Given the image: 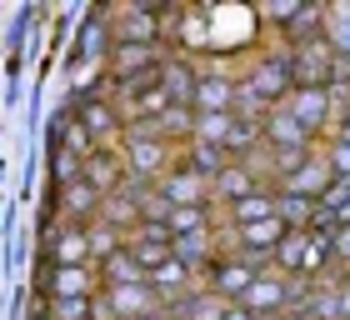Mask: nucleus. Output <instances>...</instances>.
Masks as SVG:
<instances>
[{
    "mask_svg": "<svg viewBox=\"0 0 350 320\" xmlns=\"http://www.w3.org/2000/svg\"><path fill=\"white\" fill-rule=\"evenodd\" d=\"M125 170H131V181H150V185H161L165 175L175 170V160H180V150L165 146L161 135L150 131V125H135V131H125Z\"/></svg>",
    "mask_w": 350,
    "mask_h": 320,
    "instance_id": "f257e3e1",
    "label": "nucleus"
},
{
    "mask_svg": "<svg viewBox=\"0 0 350 320\" xmlns=\"http://www.w3.org/2000/svg\"><path fill=\"white\" fill-rule=\"evenodd\" d=\"M285 60H291V80L295 85L325 90L330 75H336V60H340V40H330V36L295 40V45H285Z\"/></svg>",
    "mask_w": 350,
    "mask_h": 320,
    "instance_id": "f03ea898",
    "label": "nucleus"
},
{
    "mask_svg": "<svg viewBox=\"0 0 350 320\" xmlns=\"http://www.w3.org/2000/svg\"><path fill=\"white\" fill-rule=\"evenodd\" d=\"M36 285L55 300H100L105 295V280H100L95 265H51V261H40Z\"/></svg>",
    "mask_w": 350,
    "mask_h": 320,
    "instance_id": "7ed1b4c3",
    "label": "nucleus"
},
{
    "mask_svg": "<svg viewBox=\"0 0 350 320\" xmlns=\"http://www.w3.org/2000/svg\"><path fill=\"white\" fill-rule=\"evenodd\" d=\"M40 205L60 211V220H66V226H95V220L105 215V196H100V190H95L90 181L51 185V200H40Z\"/></svg>",
    "mask_w": 350,
    "mask_h": 320,
    "instance_id": "20e7f679",
    "label": "nucleus"
},
{
    "mask_svg": "<svg viewBox=\"0 0 350 320\" xmlns=\"http://www.w3.org/2000/svg\"><path fill=\"white\" fill-rule=\"evenodd\" d=\"M241 85H245L250 95H260L265 105H280L285 95L295 90V80H291V60H285V51H280V55H260V60H250V66L241 70Z\"/></svg>",
    "mask_w": 350,
    "mask_h": 320,
    "instance_id": "39448f33",
    "label": "nucleus"
},
{
    "mask_svg": "<svg viewBox=\"0 0 350 320\" xmlns=\"http://www.w3.org/2000/svg\"><path fill=\"white\" fill-rule=\"evenodd\" d=\"M110 36H116V45H165L161 10L155 5H116L110 10Z\"/></svg>",
    "mask_w": 350,
    "mask_h": 320,
    "instance_id": "423d86ee",
    "label": "nucleus"
},
{
    "mask_svg": "<svg viewBox=\"0 0 350 320\" xmlns=\"http://www.w3.org/2000/svg\"><path fill=\"white\" fill-rule=\"evenodd\" d=\"M165 45H110V60H105V75L116 80V85H135V80H146L165 66Z\"/></svg>",
    "mask_w": 350,
    "mask_h": 320,
    "instance_id": "0eeeda50",
    "label": "nucleus"
},
{
    "mask_svg": "<svg viewBox=\"0 0 350 320\" xmlns=\"http://www.w3.org/2000/svg\"><path fill=\"white\" fill-rule=\"evenodd\" d=\"M241 105V75H226L220 66L200 70V85H196V116H235Z\"/></svg>",
    "mask_w": 350,
    "mask_h": 320,
    "instance_id": "6e6552de",
    "label": "nucleus"
},
{
    "mask_svg": "<svg viewBox=\"0 0 350 320\" xmlns=\"http://www.w3.org/2000/svg\"><path fill=\"white\" fill-rule=\"evenodd\" d=\"M280 110L295 116L310 135H330V125H336V116H330V90H315V85H295L280 101Z\"/></svg>",
    "mask_w": 350,
    "mask_h": 320,
    "instance_id": "1a4fd4ad",
    "label": "nucleus"
},
{
    "mask_svg": "<svg viewBox=\"0 0 350 320\" xmlns=\"http://www.w3.org/2000/svg\"><path fill=\"white\" fill-rule=\"evenodd\" d=\"M270 181L256 170V165H245V160H230L226 170L215 175V185H211V200H215V211H230L235 200H245V196H256V190H265Z\"/></svg>",
    "mask_w": 350,
    "mask_h": 320,
    "instance_id": "9d476101",
    "label": "nucleus"
},
{
    "mask_svg": "<svg viewBox=\"0 0 350 320\" xmlns=\"http://www.w3.org/2000/svg\"><path fill=\"white\" fill-rule=\"evenodd\" d=\"M265 150L270 155H315V135L295 116H285V110L275 105L270 120H265Z\"/></svg>",
    "mask_w": 350,
    "mask_h": 320,
    "instance_id": "9b49d317",
    "label": "nucleus"
},
{
    "mask_svg": "<svg viewBox=\"0 0 350 320\" xmlns=\"http://www.w3.org/2000/svg\"><path fill=\"white\" fill-rule=\"evenodd\" d=\"M40 261H51V265H95L90 226H60L55 235H45L40 240Z\"/></svg>",
    "mask_w": 350,
    "mask_h": 320,
    "instance_id": "f8f14e48",
    "label": "nucleus"
},
{
    "mask_svg": "<svg viewBox=\"0 0 350 320\" xmlns=\"http://www.w3.org/2000/svg\"><path fill=\"white\" fill-rule=\"evenodd\" d=\"M125 250L146 265V276H155L165 261H175V235H170V226H155L150 220V226H140L131 240H125Z\"/></svg>",
    "mask_w": 350,
    "mask_h": 320,
    "instance_id": "ddd939ff",
    "label": "nucleus"
},
{
    "mask_svg": "<svg viewBox=\"0 0 350 320\" xmlns=\"http://www.w3.org/2000/svg\"><path fill=\"white\" fill-rule=\"evenodd\" d=\"M256 280H260V270H256V265H245L241 255H226V261H215V270L205 276V285H211L215 295H226L230 306H241Z\"/></svg>",
    "mask_w": 350,
    "mask_h": 320,
    "instance_id": "4468645a",
    "label": "nucleus"
},
{
    "mask_svg": "<svg viewBox=\"0 0 350 320\" xmlns=\"http://www.w3.org/2000/svg\"><path fill=\"white\" fill-rule=\"evenodd\" d=\"M285 300H291V276L265 270V276L250 285V295L241 300V306H245L250 315H260V320H280V315H285Z\"/></svg>",
    "mask_w": 350,
    "mask_h": 320,
    "instance_id": "2eb2a0df",
    "label": "nucleus"
},
{
    "mask_svg": "<svg viewBox=\"0 0 350 320\" xmlns=\"http://www.w3.org/2000/svg\"><path fill=\"white\" fill-rule=\"evenodd\" d=\"M336 185V170H330V160H325V150H315L306 165H300L285 185H275V190H285V196H306V200H325V190Z\"/></svg>",
    "mask_w": 350,
    "mask_h": 320,
    "instance_id": "dca6fc26",
    "label": "nucleus"
},
{
    "mask_svg": "<svg viewBox=\"0 0 350 320\" xmlns=\"http://www.w3.org/2000/svg\"><path fill=\"white\" fill-rule=\"evenodd\" d=\"M220 215H226L230 230H245V226H260V220H275V215H280V190L265 185V190H256V196L235 200L230 211H220Z\"/></svg>",
    "mask_w": 350,
    "mask_h": 320,
    "instance_id": "f3484780",
    "label": "nucleus"
},
{
    "mask_svg": "<svg viewBox=\"0 0 350 320\" xmlns=\"http://www.w3.org/2000/svg\"><path fill=\"white\" fill-rule=\"evenodd\" d=\"M85 181L100 190V196L110 200V196H120L125 185H131V170H125V155L120 150H95L90 160H85Z\"/></svg>",
    "mask_w": 350,
    "mask_h": 320,
    "instance_id": "a211bd4d",
    "label": "nucleus"
},
{
    "mask_svg": "<svg viewBox=\"0 0 350 320\" xmlns=\"http://www.w3.org/2000/svg\"><path fill=\"white\" fill-rule=\"evenodd\" d=\"M161 85L170 90V101H175V105H196L200 66H196V60H190V55L170 51V55H165V66H161Z\"/></svg>",
    "mask_w": 350,
    "mask_h": 320,
    "instance_id": "6ab92c4d",
    "label": "nucleus"
},
{
    "mask_svg": "<svg viewBox=\"0 0 350 320\" xmlns=\"http://www.w3.org/2000/svg\"><path fill=\"white\" fill-rule=\"evenodd\" d=\"M161 196L175 205V211H185V205H215L211 200V181H200V175L185 170V165H175L165 181H161Z\"/></svg>",
    "mask_w": 350,
    "mask_h": 320,
    "instance_id": "aec40b11",
    "label": "nucleus"
},
{
    "mask_svg": "<svg viewBox=\"0 0 350 320\" xmlns=\"http://www.w3.org/2000/svg\"><path fill=\"white\" fill-rule=\"evenodd\" d=\"M175 165H185V170H196L200 181H211L215 185V175L230 165V150H220V146H211V140H190V146L180 150V160Z\"/></svg>",
    "mask_w": 350,
    "mask_h": 320,
    "instance_id": "412c9836",
    "label": "nucleus"
},
{
    "mask_svg": "<svg viewBox=\"0 0 350 320\" xmlns=\"http://www.w3.org/2000/svg\"><path fill=\"white\" fill-rule=\"evenodd\" d=\"M100 280H105V291H110V285H146L150 276H146V265H140L131 250H116V255L100 265Z\"/></svg>",
    "mask_w": 350,
    "mask_h": 320,
    "instance_id": "4be33fe9",
    "label": "nucleus"
},
{
    "mask_svg": "<svg viewBox=\"0 0 350 320\" xmlns=\"http://www.w3.org/2000/svg\"><path fill=\"white\" fill-rule=\"evenodd\" d=\"M116 250H125V230H116V226H110V220L100 215V220L90 226V255H95V270H100Z\"/></svg>",
    "mask_w": 350,
    "mask_h": 320,
    "instance_id": "5701e85b",
    "label": "nucleus"
},
{
    "mask_svg": "<svg viewBox=\"0 0 350 320\" xmlns=\"http://www.w3.org/2000/svg\"><path fill=\"white\" fill-rule=\"evenodd\" d=\"M315 215H321V200H306V196H285L280 190V220L291 230H310Z\"/></svg>",
    "mask_w": 350,
    "mask_h": 320,
    "instance_id": "b1692460",
    "label": "nucleus"
},
{
    "mask_svg": "<svg viewBox=\"0 0 350 320\" xmlns=\"http://www.w3.org/2000/svg\"><path fill=\"white\" fill-rule=\"evenodd\" d=\"M306 240H310V230H291L275 245V270L280 276H300V261H306Z\"/></svg>",
    "mask_w": 350,
    "mask_h": 320,
    "instance_id": "393cba45",
    "label": "nucleus"
},
{
    "mask_svg": "<svg viewBox=\"0 0 350 320\" xmlns=\"http://www.w3.org/2000/svg\"><path fill=\"white\" fill-rule=\"evenodd\" d=\"M230 131H235V116H200L196 120V140H211L220 150L230 146Z\"/></svg>",
    "mask_w": 350,
    "mask_h": 320,
    "instance_id": "a878e982",
    "label": "nucleus"
},
{
    "mask_svg": "<svg viewBox=\"0 0 350 320\" xmlns=\"http://www.w3.org/2000/svg\"><path fill=\"white\" fill-rule=\"evenodd\" d=\"M321 211L336 220V226H350V181H336L325 190V200H321Z\"/></svg>",
    "mask_w": 350,
    "mask_h": 320,
    "instance_id": "bb28decb",
    "label": "nucleus"
},
{
    "mask_svg": "<svg viewBox=\"0 0 350 320\" xmlns=\"http://www.w3.org/2000/svg\"><path fill=\"white\" fill-rule=\"evenodd\" d=\"M325 160H330V170H336V181H350V146L345 140H325Z\"/></svg>",
    "mask_w": 350,
    "mask_h": 320,
    "instance_id": "cd10ccee",
    "label": "nucleus"
},
{
    "mask_svg": "<svg viewBox=\"0 0 350 320\" xmlns=\"http://www.w3.org/2000/svg\"><path fill=\"white\" fill-rule=\"evenodd\" d=\"M300 10H306V5H295V0H280V5H270V10H265V21H270V25H280V30H291V25L300 21Z\"/></svg>",
    "mask_w": 350,
    "mask_h": 320,
    "instance_id": "c85d7f7f",
    "label": "nucleus"
},
{
    "mask_svg": "<svg viewBox=\"0 0 350 320\" xmlns=\"http://www.w3.org/2000/svg\"><path fill=\"white\" fill-rule=\"evenodd\" d=\"M336 310H340V320H350V280L336 285Z\"/></svg>",
    "mask_w": 350,
    "mask_h": 320,
    "instance_id": "c756f323",
    "label": "nucleus"
},
{
    "mask_svg": "<svg viewBox=\"0 0 350 320\" xmlns=\"http://www.w3.org/2000/svg\"><path fill=\"white\" fill-rule=\"evenodd\" d=\"M226 320H260V315H250L245 306H230V310H226Z\"/></svg>",
    "mask_w": 350,
    "mask_h": 320,
    "instance_id": "7c9ffc66",
    "label": "nucleus"
},
{
    "mask_svg": "<svg viewBox=\"0 0 350 320\" xmlns=\"http://www.w3.org/2000/svg\"><path fill=\"white\" fill-rule=\"evenodd\" d=\"M30 320H45V295H40V306H36V310H30Z\"/></svg>",
    "mask_w": 350,
    "mask_h": 320,
    "instance_id": "2f4dec72",
    "label": "nucleus"
},
{
    "mask_svg": "<svg viewBox=\"0 0 350 320\" xmlns=\"http://www.w3.org/2000/svg\"><path fill=\"white\" fill-rule=\"evenodd\" d=\"M280 320H315V315H280Z\"/></svg>",
    "mask_w": 350,
    "mask_h": 320,
    "instance_id": "473e14b6",
    "label": "nucleus"
},
{
    "mask_svg": "<svg viewBox=\"0 0 350 320\" xmlns=\"http://www.w3.org/2000/svg\"><path fill=\"white\" fill-rule=\"evenodd\" d=\"M345 280H350V276H345Z\"/></svg>",
    "mask_w": 350,
    "mask_h": 320,
    "instance_id": "72a5a7b5",
    "label": "nucleus"
}]
</instances>
